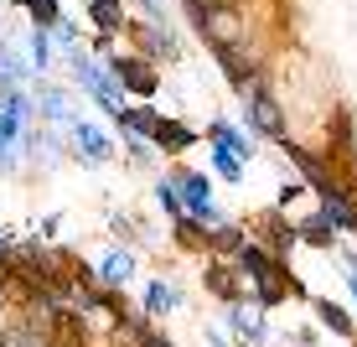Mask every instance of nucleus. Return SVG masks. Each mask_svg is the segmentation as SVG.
Here are the masks:
<instances>
[{"mask_svg": "<svg viewBox=\"0 0 357 347\" xmlns=\"http://www.w3.org/2000/svg\"><path fill=\"white\" fill-rule=\"evenodd\" d=\"M233 265H238V275L254 285V301H259L264 311H275V306L285 301V290H295V295H301V285L290 280L285 259H275L269 249H259V244H243V249L233 254Z\"/></svg>", "mask_w": 357, "mask_h": 347, "instance_id": "nucleus-1", "label": "nucleus"}, {"mask_svg": "<svg viewBox=\"0 0 357 347\" xmlns=\"http://www.w3.org/2000/svg\"><path fill=\"white\" fill-rule=\"evenodd\" d=\"M192 27L218 47H238L243 42V10L238 6H223V0H202V6H192Z\"/></svg>", "mask_w": 357, "mask_h": 347, "instance_id": "nucleus-2", "label": "nucleus"}, {"mask_svg": "<svg viewBox=\"0 0 357 347\" xmlns=\"http://www.w3.org/2000/svg\"><path fill=\"white\" fill-rule=\"evenodd\" d=\"M109 78L119 83L125 94H140V98H151L155 94V68H151V57H135V52H119V57H109Z\"/></svg>", "mask_w": 357, "mask_h": 347, "instance_id": "nucleus-3", "label": "nucleus"}, {"mask_svg": "<svg viewBox=\"0 0 357 347\" xmlns=\"http://www.w3.org/2000/svg\"><path fill=\"white\" fill-rule=\"evenodd\" d=\"M249 125L259 130V135H269V140L285 145V115H280L275 94H269L264 83H249Z\"/></svg>", "mask_w": 357, "mask_h": 347, "instance_id": "nucleus-4", "label": "nucleus"}, {"mask_svg": "<svg viewBox=\"0 0 357 347\" xmlns=\"http://www.w3.org/2000/svg\"><path fill=\"white\" fill-rule=\"evenodd\" d=\"M151 145H155V151H161V156H187L192 151V145H197V130L192 125H181V119H155V130H151Z\"/></svg>", "mask_w": 357, "mask_h": 347, "instance_id": "nucleus-5", "label": "nucleus"}, {"mask_svg": "<svg viewBox=\"0 0 357 347\" xmlns=\"http://www.w3.org/2000/svg\"><path fill=\"white\" fill-rule=\"evenodd\" d=\"M202 285L218 295V301H228V306H238L243 301V285H238V265L233 259H213V265L202 270Z\"/></svg>", "mask_w": 357, "mask_h": 347, "instance_id": "nucleus-6", "label": "nucleus"}, {"mask_svg": "<svg viewBox=\"0 0 357 347\" xmlns=\"http://www.w3.org/2000/svg\"><path fill=\"white\" fill-rule=\"evenodd\" d=\"M254 228L264 233V244H269V254H275V259H290V249L301 244V228L280 223V213H254Z\"/></svg>", "mask_w": 357, "mask_h": 347, "instance_id": "nucleus-7", "label": "nucleus"}, {"mask_svg": "<svg viewBox=\"0 0 357 347\" xmlns=\"http://www.w3.org/2000/svg\"><path fill=\"white\" fill-rule=\"evenodd\" d=\"M68 130H73V145H78L83 161H109V156H114V140H109V135L98 130L93 119H73Z\"/></svg>", "mask_w": 357, "mask_h": 347, "instance_id": "nucleus-8", "label": "nucleus"}, {"mask_svg": "<svg viewBox=\"0 0 357 347\" xmlns=\"http://www.w3.org/2000/svg\"><path fill=\"white\" fill-rule=\"evenodd\" d=\"M155 119H161V115H155V109L151 104H125V115H119L114 119V130L119 135H130V140H151V130H155Z\"/></svg>", "mask_w": 357, "mask_h": 347, "instance_id": "nucleus-9", "label": "nucleus"}, {"mask_svg": "<svg viewBox=\"0 0 357 347\" xmlns=\"http://www.w3.org/2000/svg\"><path fill=\"white\" fill-rule=\"evenodd\" d=\"M218 63H223V73L238 83V89L243 83H259V63H254L249 52H238V47H218Z\"/></svg>", "mask_w": 357, "mask_h": 347, "instance_id": "nucleus-10", "label": "nucleus"}, {"mask_svg": "<svg viewBox=\"0 0 357 347\" xmlns=\"http://www.w3.org/2000/svg\"><path fill=\"white\" fill-rule=\"evenodd\" d=\"M207 140H213L218 151L238 156V161H249V151H254V140H249V135H238V130L228 125V119H213V125H207Z\"/></svg>", "mask_w": 357, "mask_h": 347, "instance_id": "nucleus-11", "label": "nucleus"}, {"mask_svg": "<svg viewBox=\"0 0 357 347\" xmlns=\"http://www.w3.org/2000/svg\"><path fill=\"white\" fill-rule=\"evenodd\" d=\"M130 275H135V254H130V249L104 254V265H98V285H109V290H125Z\"/></svg>", "mask_w": 357, "mask_h": 347, "instance_id": "nucleus-12", "label": "nucleus"}, {"mask_svg": "<svg viewBox=\"0 0 357 347\" xmlns=\"http://www.w3.org/2000/svg\"><path fill=\"white\" fill-rule=\"evenodd\" d=\"M311 311H316V321H321L326 332H337V337H352V316L342 311L337 301H311Z\"/></svg>", "mask_w": 357, "mask_h": 347, "instance_id": "nucleus-13", "label": "nucleus"}, {"mask_svg": "<svg viewBox=\"0 0 357 347\" xmlns=\"http://www.w3.org/2000/svg\"><path fill=\"white\" fill-rule=\"evenodd\" d=\"M89 16H93V27H98V31H109V36L125 31V6H119V0H93Z\"/></svg>", "mask_w": 357, "mask_h": 347, "instance_id": "nucleus-14", "label": "nucleus"}, {"mask_svg": "<svg viewBox=\"0 0 357 347\" xmlns=\"http://www.w3.org/2000/svg\"><path fill=\"white\" fill-rule=\"evenodd\" d=\"M243 244H249V239H243V228H238V223H223V228H213V233H207V249H213V254H238L243 249Z\"/></svg>", "mask_w": 357, "mask_h": 347, "instance_id": "nucleus-15", "label": "nucleus"}, {"mask_svg": "<svg viewBox=\"0 0 357 347\" xmlns=\"http://www.w3.org/2000/svg\"><path fill=\"white\" fill-rule=\"evenodd\" d=\"M166 311H176V290L166 280H151L145 285V316H166Z\"/></svg>", "mask_w": 357, "mask_h": 347, "instance_id": "nucleus-16", "label": "nucleus"}, {"mask_svg": "<svg viewBox=\"0 0 357 347\" xmlns=\"http://www.w3.org/2000/svg\"><path fill=\"white\" fill-rule=\"evenodd\" d=\"M301 244H311V249H331V244H337V228H331V223L316 213V218L301 223Z\"/></svg>", "mask_w": 357, "mask_h": 347, "instance_id": "nucleus-17", "label": "nucleus"}, {"mask_svg": "<svg viewBox=\"0 0 357 347\" xmlns=\"http://www.w3.org/2000/svg\"><path fill=\"white\" fill-rule=\"evenodd\" d=\"M228 327L238 332V337H249V342H264V321L254 311H243V306H228Z\"/></svg>", "mask_w": 357, "mask_h": 347, "instance_id": "nucleus-18", "label": "nucleus"}, {"mask_svg": "<svg viewBox=\"0 0 357 347\" xmlns=\"http://www.w3.org/2000/svg\"><path fill=\"white\" fill-rule=\"evenodd\" d=\"M26 16H31V27L52 31L57 21H63V10H57V0H26Z\"/></svg>", "mask_w": 357, "mask_h": 347, "instance_id": "nucleus-19", "label": "nucleus"}, {"mask_svg": "<svg viewBox=\"0 0 357 347\" xmlns=\"http://www.w3.org/2000/svg\"><path fill=\"white\" fill-rule=\"evenodd\" d=\"M26 52H31V63H36V68H47V63H52V31L31 27V36H26Z\"/></svg>", "mask_w": 357, "mask_h": 347, "instance_id": "nucleus-20", "label": "nucleus"}, {"mask_svg": "<svg viewBox=\"0 0 357 347\" xmlns=\"http://www.w3.org/2000/svg\"><path fill=\"white\" fill-rule=\"evenodd\" d=\"M155 202H161V213H171V223L187 218V202H181V192L171 187V182H161V187H155Z\"/></svg>", "mask_w": 357, "mask_h": 347, "instance_id": "nucleus-21", "label": "nucleus"}, {"mask_svg": "<svg viewBox=\"0 0 357 347\" xmlns=\"http://www.w3.org/2000/svg\"><path fill=\"white\" fill-rule=\"evenodd\" d=\"M213 171H218V177H223V182H243V177H238V171H243V166H238V156L218 151V145H213Z\"/></svg>", "mask_w": 357, "mask_h": 347, "instance_id": "nucleus-22", "label": "nucleus"}, {"mask_svg": "<svg viewBox=\"0 0 357 347\" xmlns=\"http://www.w3.org/2000/svg\"><path fill=\"white\" fill-rule=\"evenodd\" d=\"M42 109H47V119H68V104H63V89H42ZM73 125V119H68Z\"/></svg>", "mask_w": 357, "mask_h": 347, "instance_id": "nucleus-23", "label": "nucleus"}, {"mask_svg": "<svg viewBox=\"0 0 357 347\" xmlns=\"http://www.w3.org/2000/svg\"><path fill=\"white\" fill-rule=\"evenodd\" d=\"M140 347H171V337H166V332H155L151 321H145V327H140Z\"/></svg>", "mask_w": 357, "mask_h": 347, "instance_id": "nucleus-24", "label": "nucleus"}, {"mask_svg": "<svg viewBox=\"0 0 357 347\" xmlns=\"http://www.w3.org/2000/svg\"><path fill=\"white\" fill-rule=\"evenodd\" d=\"M52 36H57V42H78V27H73V21H57V27H52Z\"/></svg>", "mask_w": 357, "mask_h": 347, "instance_id": "nucleus-25", "label": "nucleus"}, {"mask_svg": "<svg viewBox=\"0 0 357 347\" xmlns=\"http://www.w3.org/2000/svg\"><path fill=\"white\" fill-rule=\"evenodd\" d=\"M347 285H352V295H357V270H347Z\"/></svg>", "mask_w": 357, "mask_h": 347, "instance_id": "nucleus-26", "label": "nucleus"}, {"mask_svg": "<svg viewBox=\"0 0 357 347\" xmlns=\"http://www.w3.org/2000/svg\"><path fill=\"white\" fill-rule=\"evenodd\" d=\"M6 249H10V239H0V254H6Z\"/></svg>", "mask_w": 357, "mask_h": 347, "instance_id": "nucleus-27", "label": "nucleus"}, {"mask_svg": "<svg viewBox=\"0 0 357 347\" xmlns=\"http://www.w3.org/2000/svg\"><path fill=\"white\" fill-rule=\"evenodd\" d=\"M10 6H21V10H26V0H10Z\"/></svg>", "mask_w": 357, "mask_h": 347, "instance_id": "nucleus-28", "label": "nucleus"}, {"mask_svg": "<svg viewBox=\"0 0 357 347\" xmlns=\"http://www.w3.org/2000/svg\"><path fill=\"white\" fill-rule=\"evenodd\" d=\"M187 6H202V0H187Z\"/></svg>", "mask_w": 357, "mask_h": 347, "instance_id": "nucleus-29", "label": "nucleus"}]
</instances>
